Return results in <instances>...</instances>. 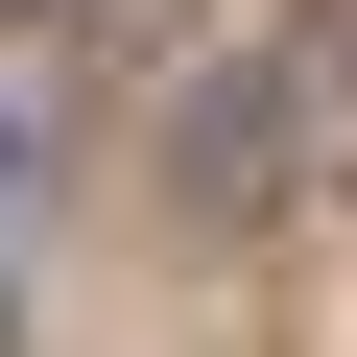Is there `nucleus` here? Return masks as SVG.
Returning <instances> with one entry per match:
<instances>
[{
  "instance_id": "f257e3e1",
  "label": "nucleus",
  "mask_w": 357,
  "mask_h": 357,
  "mask_svg": "<svg viewBox=\"0 0 357 357\" xmlns=\"http://www.w3.org/2000/svg\"><path fill=\"white\" fill-rule=\"evenodd\" d=\"M310 143H333V72H310V48H262V24H215V48H191V96H167V191L238 238V215H286V191H310Z\"/></svg>"
},
{
  "instance_id": "7ed1b4c3",
  "label": "nucleus",
  "mask_w": 357,
  "mask_h": 357,
  "mask_svg": "<svg viewBox=\"0 0 357 357\" xmlns=\"http://www.w3.org/2000/svg\"><path fill=\"white\" fill-rule=\"evenodd\" d=\"M0 357H24V262H0Z\"/></svg>"
},
{
  "instance_id": "f03ea898",
  "label": "nucleus",
  "mask_w": 357,
  "mask_h": 357,
  "mask_svg": "<svg viewBox=\"0 0 357 357\" xmlns=\"http://www.w3.org/2000/svg\"><path fill=\"white\" fill-rule=\"evenodd\" d=\"M48 191H72V24H0V262L48 238Z\"/></svg>"
}]
</instances>
